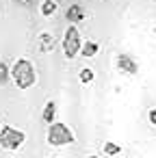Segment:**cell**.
Returning a JSON list of instances; mask_svg holds the SVG:
<instances>
[{
	"label": "cell",
	"mask_w": 156,
	"mask_h": 158,
	"mask_svg": "<svg viewBox=\"0 0 156 158\" xmlns=\"http://www.w3.org/2000/svg\"><path fill=\"white\" fill-rule=\"evenodd\" d=\"M11 78H13V82H15L18 89H31L37 82L35 65L28 59H18L13 63V67H11Z\"/></svg>",
	"instance_id": "1"
},
{
	"label": "cell",
	"mask_w": 156,
	"mask_h": 158,
	"mask_svg": "<svg viewBox=\"0 0 156 158\" xmlns=\"http://www.w3.org/2000/svg\"><path fill=\"white\" fill-rule=\"evenodd\" d=\"M74 141H76V136L70 130V126H65L57 119L52 123H48V143L52 147H65V145H72Z\"/></svg>",
	"instance_id": "2"
},
{
	"label": "cell",
	"mask_w": 156,
	"mask_h": 158,
	"mask_svg": "<svg viewBox=\"0 0 156 158\" xmlns=\"http://www.w3.org/2000/svg\"><path fill=\"white\" fill-rule=\"evenodd\" d=\"M63 54L65 59H74L80 54V46H82V37H80V31L76 28V24H70L65 28V35H63Z\"/></svg>",
	"instance_id": "3"
},
{
	"label": "cell",
	"mask_w": 156,
	"mask_h": 158,
	"mask_svg": "<svg viewBox=\"0 0 156 158\" xmlns=\"http://www.w3.org/2000/svg\"><path fill=\"white\" fill-rule=\"evenodd\" d=\"M26 141V134L18 128H11V126H2V132H0V147L2 149H9V152H15L24 145Z\"/></svg>",
	"instance_id": "4"
},
{
	"label": "cell",
	"mask_w": 156,
	"mask_h": 158,
	"mask_svg": "<svg viewBox=\"0 0 156 158\" xmlns=\"http://www.w3.org/2000/svg\"><path fill=\"white\" fill-rule=\"evenodd\" d=\"M117 67H119V72H124V74H137L139 72V65H137V61L130 56V54H117Z\"/></svg>",
	"instance_id": "5"
},
{
	"label": "cell",
	"mask_w": 156,
	"mask_h": 158,
	"mask_svg": "<svg viewBox=\"0 0 156 158\" xmlns=\"http://www.w3.org/2000/svg\"><path fill=\"white\" fill-rule=\"evenodd\" d=\"M85 18V9L80 7V5H72V7H67V11H65V20H70L72 24H76V22H80Z\"/></svg>",
	"instance_id": "6"
},
{
	"label": "cell",
	"mask_w": 156,
	"mask_h": 158,
	"mask_svg": "<svg viewBox=\"0 0 156 158\" xmlns=\"http://www.w3.org/2000/svg\"><path fill=\"white\" fill-rule=\"evenodd\" d=\"M98 52H100V44H98V41H93V39L82 41V46H80V54H82L85 59H91V56H95Z\"/></svg>",
	"instance_id": "7"
},
{
	"label": "cell",
	"mask_w": 156,
	"mask_h": 158,
	"mask_svg": "<svg viewBox=\"0 0 156 158\" xmlns=\"http://www.w3.org/2000/svg\"><path fill=\"white\" fill-rule=\"evenodd\" d=\"M57 119V104L50 100L46 106H44V110H41V121L44 123H52Z\"/></svg>",
	"instance_id": "8"
},
{
	"label": "cell",
	"mask_w": 156,
	"mask_h": 158,
	"mask_svg": "<svg viewBox=\"0 0 156 158\" xmlns=\"http://www.w3.org/2000/svg\"><path fill=\"white\" fill-rule=\"evenodd\" d=\"M39 11H41L44 18H50V15H54V11H57V2H54V0H44V2L39 5Z\"/></svg>",
	"instance_id": "9"
},
{
	"label": "cell",
	"mask_w": 156,
	"mask_h": 158,
	"mask_svg": "<svg viewBox=\"0 0 156 158\" xmlns=\"http://www.w3.org/2000/svg\"><path fill=\"white\" fill-rule=\"evenodd\" d=\"M9 80H11V67L0 61V87H5Z\"/></svg>",
	"instance_id": "10"
},
{
	"label": "cell",
	"mask_w": 156,
	"mask_h": 158,
	"mask_svg": "<svg viewBox=\"0 0 156 158\" xmlns=\"http://www.w3.org/2000/svg\"><path fill=\"white\" fill-rule=\"evenodd\" d=\"M102 152H104L106 156H117V154H121V147H119L115 141H106L104 147H102Z\"/></svg>",
	"instance_id": "11"
},
{
	"label": "cell",
	"mask_w": 156,
	"mask_h": 158,
	"mask_svg": "<svg viewBox=\"0 0 156 158\" xmlns=\"http://www.w3.org/2000/svg\"><path fill=\"white\" fill-rule=\"evenodd\" d=\"M78 78H80V82H82V85H89V82H93L95 74H93V69H91V67H82V69H80V74H78Z\"/></svg>",
	"instance_id": "12"
},
{
	"label": "cell",
	"mask_w": 156,
	"mask_h": 158,
	"mask_svg": "<svg viewBox=\"0 0 156 158\" xmlns=\"http://www.w3.org/2000/svg\"><path fill=\"white\" fill-rule=\"evenodd\" d=\"M41 50H50L52 48V35L50 33H41Z\"/></svg>",
	"instance_id": "13"
},
{
	"label": "cell",
	"mask_w": 156,
	"mask_h": 158,
	"mask_svg": "<svg viewBox=\"0 0 156 158\" xmlns=\"http://www.w3.org/2000/svg\"><path fill=\"white\" fill-rule=\"evenodd\" d=\"M147 119H150V123H152V126L156 128V106H154V108H152V110L147 113Z\"/></svg>",
	"instance_id": "14"
},
{
	"label": "cell",
	"mask_w": 156,
	"mask_h": 158,
	"mask_svg": "<svg viewBox=\"0 0 156 158\" xmlns=\"http://www.w3.org/2000/svg\"><path fill=\"white\" fill-rule=\"evenodd\" d=\"M0 132H2V126H0Z\"/></svg>",
	"instance_id": "15"
}]
</instances>
